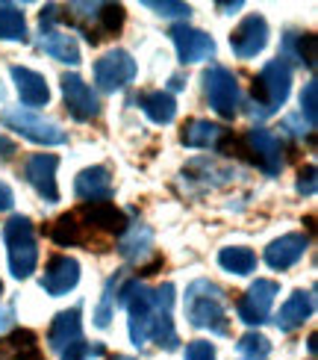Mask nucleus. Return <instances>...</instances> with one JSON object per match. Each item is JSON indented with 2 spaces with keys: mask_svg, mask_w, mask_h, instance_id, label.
I'll list each match as a JSON object with an SVG mask.
<instances>
[{
  "mask_svg": "<svg viewBox=\"0 0 318 360\" xmlns=\"http://www.w3.org/2000/svg\"><path fill=\"white\" fill-rule=\"evenodd\" d=\"M186 319L194 328L227 334V292L212 281H194L186 290Z\"/></svg>",
  "mask_w": 318,
  "mask_h": 360,
  "instance_id": "obj_1",
  "label": "nucleus"
},
{
  "mask_svg": "<svg viewBox=\"0 0 318 360\" xmlns=\"http://www.w3.org/2000/svg\"><path fill=\"white\" fill-rule=\"evenodd\" d=\"M289 92H292V65L283 56H277L253 80V107H260L253 115H260V118L274 115L286 103Z\"/></svg>",
  "mask_w": 318,
  "mask_h": 360,
  "instance_id": "obj_2",
  "label": "nucleus"
},
{
  "mask_svg": "<svg viewBox=\"0 0 318 360\" xmlns=\"http://www.w3.org/2000/svg\"><path fill=\"white\" fill-rule=\"evenodd\" d=\"M4 243L9 248V269L12 275L24 281L36 272L39 266V245H36V231L29 219L24 216H12L4 228Z\"/></svg>",
  "mask_w": 318,
  "mask_h": 360,
  "instance_id": "obj_3",
  "label": "nucleus"
},
{
  "mask_svg": "<svg viewBox=\"0 0 318 360\" xmlns=\"http://www.w3.org/2000/svg\"><path fill=\"white\" fill-rule=\"evenodd\" d=\"M204 92L209 98V107L221 118H233L239 112V80L230 68L212 65L204 71Z\"/></svg>",
  "mask_w": 318,
  "mask_h": 360,
  "instance_id": "obj_4",
  "label": "nucleus"
},
{
  "mask_svg": "<svg viewBox=\"0 0 318 360\" xmlns=\"http://www.w3.org/2000/svg\"><path fill=\"white\" fill-rule=\"evenodd\" d=\"M4 124L18 130L24 139L36 142V145H62L65 142V130H59V124L48 122L36 112H27V110H6L4 115Z\"/></svg>",
  "mask_w": 318,
  "mask_h": 360,
  "instance_id": "obj_5",
  "label": "nucleus"
},
{
  "mask_svg": "<svg viewBox=\"0 0 318 360\" xmlns=\"http://www.w3.org/2000/svg\"><path fill=\"white\" fill-rule=\"evenodd\" d=\"M280 287L277 281H268V278H256L248 292L236 302V310H239V319L245 325H263L268 319L271 307H274V298H277Z\"/></svg>",
  "mask_w": 318,
  "mask_h": 360,
  "instance_id": "obj_6",
  "label": "nucleus"
},
{
  "mask_svg": "<svg viewBox=\"0 0 318 360\" xmlns=\"http://www.w3.org/2000/svg\"><path fill=\"white\" fill-rule=\"evenodd\" d=\"M133 77H135V59L127 51H110L95 63V83L103 92L124 89Z\"/></svg>",
  "mask_w": 318,
  "mask_h": 360,
  "instance_id": "obj_7",
  "label": "nucleus"
},
{
  "mask_svg": "<svg viewBox=\"0 0 318 360\" xmlns=\"http://www.w3.org/2000/svg\"><path fill=\"white\" fill-rule=\"evenodd\" d=\"M62 98H65L71 118H77V122H92L100 112L98 95L92 92V86H88L80 74H65L62 77Z\"/></svg>",
  "mask_w": 318,
  "mask_h": 360,
  "instance_id": "obj_8",
  "label": "nucleus"
},
{
  "mask_svg": "<svg viewBox=\"0 0 318 360\" xmlns=\"http://www.w3.org/2000/svg\"><path fill=\"white\" fill-rule=\"evenodd\" d=\"M171 39H174V48H177V56L180 63H204L216 53V41H212L209 33L204 30H194L189 24H174L171 27Z\"/></svg>",
  "mask_w": 318,
  "mask_h": 360,
  "instance_id": "obj_9",
  "label": "nucleus"
},
{
  "mask_svg": "<svg viewBox=\"0 0 318 360\" xmlns=\"http://www.w3.org/2000/svg\"><path fill=\"white\" fill-rule=\"evenodd\" d=\"M56 169H59V157L56 154H33L24 166L27 184L33 186L44 201H59V186H56Z\"/></svg>",
  "mask_w": 318,
  "mask_h": 360,
  "instance_id": "obj_10",
  "label": "nucleus"
},
{
  "mask_svg": "<svg viewBox=\"0 0 318 360\" xmlns=\"http://www.w3.org/2000/svg\"><path fill=\"white\" fill-rule=\"evenodd\" d=\"M268 44V24L263 15H248L233 33H230V48L239 59H251L256 56Z\"/></svg>",
  "mask_w": 318,
  "mask_h": 360,
  "instance_id": "obj_11",
  "label": "nucleus"
},
{
  "mask_svg": "<svg viewBox=\"0 0 318 360\" xmlns=\"http://www.w3.org/2000/svg\"><path fill=\"white\" fill-rule=\"evenodd\" d=\"M245 142H248L253 160L260 162V169H263L265 174H277V172L283 169V142H280L271 130H265V127H251L248 136H245Z\"/></svg>",
  "mask_w": 318,
  "mask_h": 360,
  "instance_id": "obj_12",
  "label": "nucleus"
},
{
  "mask_svg": "<svg viewBox=\"0 0 318 360\" xmlns=\"http://www.w3.org/2000/svg\"><path fill=\"white\" fill-rule=\"evenodd\" d=\"M77 281H80V263L74 257L59 254V257H53L48 266H44L41 290L53 298H59V295H68L74 287H77Z\"/></svg>",
  "mask_w": 318,
  "mask_h": 360,
  "instance_id": "obj_13",
  "label": "nucleus"
},
{
  "mask_svg": "<svg viewBox=\"0 0 318 360\" xmlns=\"http://www.w3.org/2000/svg\"><path fill=\"white\" fill-rule=\"evenodd\" d=\"M9 74L15 80V89H18V98L27 103V107H48L51 89H48V80H44L39 71L24 68V65H12Z\"/></svg>",
  "mask_w": 318,
  "mask_h": 360,
  "instance_id": "obj_14",
  "label": "nucleus"
},
{
  "mask_svg": "<svg viewBox=\"0 0 318 360\" xmlns=\"http://www.w3.org/2000/svg\"><path fill=\"white\" fill-rule=\"evenodd\" d=\"M310 245V239L304 233H283L280 239H274L268 248H265V263L271 269H292L300 257H304V251Z\"/></svg>",
  "mask_w": 318,
  "mask_h": 360,
  "instance_id": "obj_15",
  "label": "nucleus"
},
{
  "mask_svg": "<svg viewBox=\"0 0 318 360\" xmlns=\"http://www.w3.org/2000/svg\"><path fill=\"white\" fill-rule=\"evenodd\" d=\"M83 340V322H80V307H71V310H62L56 313V319L51 325V334H48V342L53 352H65L68 346Z\"/></svg>",
  "mask_w": 318,
  "mask_h": 360,
  "instance_id": "obj_16",
  "label": "nucleus"
},
{
  "mask_svg": "<svg viewBox=\"0 0 318 360\" xmlns=\"http://www.w3.org/2000/svg\"><path fill=\"white\" fill-rule=\"evenodd\" d=\"M74 192L77 198L83 201H103L112 195V174L106 166H92V169H83L74 180Z\"/></svg>",
  "mask_w": 318,
  "mask_h": 360,
  "instance_id": "obj_17",
  "label": "nucleus"
},
{
  "mask_svg": "<svg viewBox=\"0 0 318 360\" xmlns=\"http://www.w3.org/2000/svg\"><path fill=\"white\" fill-rule=\"evenodd\" d=\"M312 310H315V298L312 292H304V290H298L289 295V302H286L277 313V328L280 331H298L300 325H304L310 316H312Z\"/></svg>",
  "mask_w": 318,
  "mask_h": 360,
  "instance_id": "obj_18",
  "label": "nucleus"
},
{
  "mask_svg": "<svg viewBox=\"0 0 318 360\" xmlns=\"http://www.w3.org/2000/svg\"><path fill=\"white\" fill-rule=\"evenodd\" d=\"M83 216L88 221V228L103 231V233H118L121 236L124 228H127V216L110 201H92L83 210Z\"/></svg>",
  "mask_w": 318,
  "mask_h": 360,
  "instance_id": "obj_19",
  "label": "nucleus"
},
{
  "mask_svg": "<svg viewBox=\"0 0 318 360\" xmlns=\"http://www.w3.org/2000/svg\"><path fill=\"white\" fill-rule=\"evenodd\" d=\"M150 245H154V233H150L147 224H130V228H124V233H121L118 254L133 263H139L150 254Z\"/></svg>",
  "mask_w": 318,
  "mask_h": 360,
  "instance_id": "obj_20",
  "label": "nucleus"
},
{
  "mask_svg": "<svg viewBox=\"0 0 318 360\" xmlns=\"http://www.w3.org/2000/svg\"><path fill=\"white\" fill-rule=\"evenodd\" d=\"M39 48L48 53V56L59 59V63H68V65H77V63H80V48H77V41H74V36L59 33V30L41 33Z\"/></svg>",
  "mask_w": 318,
  "mask_h": 360,
  "instance_id": "obj_21",
  "label": "nucleus"
},
{
  "mask_svg": "<svg viewBox=\"0 0 318 360\" xmlns=\"http://www.w3.org/2000/svg\"><path fill=\"white\" fill-rule=\"evenodd\" d=\"M224 139V127L212 124V122H204V118H194L183 127L180 133V142L186 148H218Z\"/></svg>",
  "mask_w": 318,
  "mask_h": 360,
  "instance_id": "obj_22",
  "label": "nucleus"
},
{
  "mask_svg": "<svg viewBox=\"0 0 318 360\" xmlns=\"http://www.w3.org/2000/svg\"><path fill=\"white\" fill-rule=\"evenodd\" d=\"M139 107L154 124H171L177 115V101L168 92H147L139 98Z\"/></svg>",
  "mask_w": 318,
  "mask_h": 360,
  "instance_id": "obj_23",
  "label": "nucleus"
},
{
  "mask_svg": "<svg viewBox=\"0 0 318 360\" xmlns=\"http://www.w3.org/2000/svg\"><path fill=\"white\" fill-rule=\"evenodd\" d=\"M218 263L224 272H233V275H251L256 269V254L245 245H227L218 251Z\"/></svg>",
  "mask_w": 318,
  "mask_h": 360,
  "instance_id": "obj_24",
  "label": "nucleus"
},
{
  "mask_svg": "<svg viewBox=\"0 0 318 360\" xmlns=\"http://www.w3.org/2000/svg\"><path fill=\"white\" fill-rule=\"evenodd\" d=\"M0 39H6V41H27L24 12L15 4H0Z\"/></svg>",
  "mask_w": 318,
  "mask_h": 360,
  "instance_id": "obj_25",
  "label": "nucleus"
},
{
  "mask_svg": "<svg viewBox=\"0 0 318 360\" xmlns=\"http://www.w3.org/2000/svg\"><path fill=\"white\" fill-rule=\"evenodd\" d=\"M51 239L56 245H77L83 243V231L74 216H59L53 224H51Z\"/></svg>",
  "mask_w": 318,
  "mask_h": 360,
  "instance_id": "obj_26",
  "label": "nucleus"
},
{
  "mask_svg": "<svg viewBox=\"0 0 318 360\" xmlns=\"http://www.w3.org/2000/svg\"><path fill=\"white\" fill-rule=\"evenodd\" d=\"M236 352H239L241 360H265L271 354V342H268V337L251 331L236 342Z\"/></svg>",
  "mask_w": 318,
  "mask_h": 360,
  "instance_id": "obj_27",
  "label": "nucleus"
},
{
  "mask_svg": "<svg viewBox=\"0 0 318 360\" xmlns=\"http://www.w3.org/2000/svg\"><path fill=\"white\" fill-rule=\"evenodd\" d=\"M121 27H124V6L121 4H100V12H98V33H100V39L118 33Z\"/></svg>",
  "mask_w": 318,
  "mask_h": 360,
  "instance_id": "obj_28",
  "label": "nucleus"
},
{
  "mask_svg": "<svg viewBox=\"0 0 318 360\" xmlns=\"http://www.w3.org/2000/svg\"><path fill=\"white\" fill-rule=\"evenodd\" d=\"M118 290H121L118 278H110V281H106L103 298H100V307H98V313H95V325H98V328H106V325H110L112 310H115V302H118Z\"/></svg>",
  "mask_w": 318,
  "mask_h": 360,
  "instance_id": "obj_29",
  "label": "nucleus"
},
{
  "mask_svg": "<svg viewBox=\"0 0 318 360\" xmlns=\"http://www.w3.org/2000/svg\"><path fill=\"white\" fill-rule=\"evenodd\" d=\"M300 115L307 118L310 127L318 124V83L315 80H310L304 86V92H300Z\"/></svg>",
  "mask_w": 318,
  "mask_h": 360,
  "instance_id": "obj_30",
  "label": "nucleus"
},
{
  "mask_svg": "<svg viewBox=\"0 0 318 360\" xmlns=\"http://www.w3.org/2000/svg\"><path fill=\"white\" fill-rule=\"evenodd\" d=\"M0 349L15 352V354H21L27 349H36V334L33 331H15L9 337H0Z\"/></svg>",
  "mask_w": 318,
  "mask_h": 360,
  "instance_id": "obj_31",
  "label": "nucleus"
},
{
  "mask_svg": "<svg viewBox=\"0 0 318 360\" xmlns=\"http://www.w3.org/2000/svg\"><path fill=\"white\" fill-rule=\"evenodd\" d=\"M147 9H154L162 18H177V15H189V4H171V0H147Z\"/></svg>",
  "mask_w": 318,
  "mask_h": 360,
  "instance_id": "obj_32",
  "label": "nucleus"
},
{
  "mask_svg": "<svg viewBox=\"0 0 318 360\" xmlns=\"http://www.w3.org/2000/svg\"><path fill=\"white\" fill-rule=\"evenodd\" d=\"M62 354V360H88V357H100L103 354V346H88L86 340H80V342H74V346H68L65 352H59Z\"/></svg>",
  "mask_w": 318,
  "mask_h": 360,
  "instance_id": "obj_33",
  "label": "nucleus"
},
{
  "mask_svg": "<svg viewBox=\"0 0 318 360\" xmlns=\"http://www.w3.org/2000/svg\"><path fill=\"white\" fill-rule=\"evenodd\" d=\"M298 59L304 63L307 68H315V36L312 33H304V36H298Z\"/></svg>",
  "mask_w": 318,
  "mask_h": 360,
  "instance_id": "obj_34",
  "label": "nucleus"
},
{
  "mask_svg": "<svg viewBox=\"0 0 318 360\" xmlns=\"http://www.w3.org/2000/svg\"><path fill=\"white\" fill-rule=\"evenodd\" d=\"M186 360H216V346L206 340H194L186 349Z\"/></svg>",
  "mask_w": 318,
  "mask_h": 360,
  "instance_id": "obj_35",
  "label": "nucleus"
},
{
  "mask_svg": "<svg viewBox=\"0 0 318 360\" xmlns=\"http://www.w3.org/2000/svg\"><path fill=\"white\" fill-rule=\"evenodd\" d=\"M315 166H304L298 172V192L300 195H315V186H318V180H315Z\"/></svg>",
  "mask_w": 318,
  "mask_h": 360,
  "instance_id": "obj_36",
  "label": "nucleus"
},
{
  "mask_svg": "<svg viewBox=\"0 0 318 360\" xmlns=\"http://www.w3.org/2000/svg\"><path fill=\"white\" fill-rule=\"evenodd\" d=\"M62 18H65V15L59 12V6H44V9H41V33H51V30H53L59 21H62Z\"/></svg>",
  "mask_w": 318,
  "mask_h": 360,
  "instance_id": "obj_37",
  "label": "nucleus"
},
{
  "mask_svg": "<svg viewBox=\"0 0 318 360\" xmlns=\"http://www.w3.org/2000/svg\"><path fill=\"white\" fill-rule=\"evenodd\" d=\"M12 325H15V307H4L0 310V337H4Z\"/></svg>",
  "mask_w": 318,
  "mask_h": 360,
  "instance_id": "obj_38",
  "label": "nucleus"
},
{
  "mask_svg": "<svg viewBox=\"0 0 318 360\" xmlns=\"http://www.w3.org/2000/svg\"><path fill=\"white\" fill-rule=\"evenodd\" d=\"M12 201H15L12 189L4 184V180H0V213H4V210H12Z\"/></svg>",
  "mask_w": 318,
  "mask_h": 360,
  "instance_id": "obj_39",
  "label": "nucleus"
},
{
  "mask_svg": "<svg viewBox=\"0 0 318 360\" xmlns=\"http://www.w3.org/2000/svg\"><path fill=\"white\" fill-rule=\"evenodd\" d=\"M12 154H15V142H9L6 136H0V157L6 160V157H12Z\"/></svg>",
  "mask_w": 318,
  "mask_h": 360,
  "instance_id": "obj_40",
  "label": "nucleus"
},
{
  "mask_svg": "<svg viewBox=\"0 0 318 360\" xmlns=\"http://www.w3.org/2000/svg\"><path fill=\"white\" fill-rule=\"evenodd\" d=\"M15 357H18V360H44L39 349H27V352H21V354H15Z\"/></svg>",
  "mask_w": 318,
  "mask_h": 360,
  "instance_id": "obj_41",
  "label": "nucleus"
},
{
  "mask_svg": "<svg viewBox=\"0 0 318 360\" xmlns=\"http://www.w3.org/2000/svg\"><path fill=\"white\" fill-rule=\"evenodd\" d=\"M221 9H241V4H239V0H236V4H218Z\"/></svg>",
  "mask_w": 318,
  "mask_h": 360,
  "instance_id": "obj_42",
  "label": "nucleus"
},
{
  "mask_svg": "<svg viewBox=\"0 0 318 360\" xmlns=\"http://www.w3.org/2000/svg\"><path fill=\"white\" fill-rule=\"evenodd\" d=\"M171 89H183V80H180V77H171Z\"/></svg>",
  "mask_w": 318,
  "mask_h": 360,
  "instance_id": "obj_43",
  "label": "nucleus"
},
{
  "mask_svg": "<svg viewBox=\"0 0 318 360\" xmlns=\"http://www.w3.org/2000/svg\"><path fill=\"white\" fill-rule=\"evenodd\" d=\"M115 360H130V357H115Z\"/></svg>",
  "mask_w": 318,
  "mask_h": 360,
  "instance_id": "obj_44",
  "label": "nucleus"
},
{
  "mask_svg": "<svg viewBox=\"0 0 318 360\" xmlns=\"http://www.w3.org/2000/svg\"><path fill=\"white\" fill-rule=\"evenodd\" d=\"M0 292H4V283H0Z\"/></svg>",
  "mask_w": 318,
  "mask_h": 360,
  "instance_id": "obj_45",
  "label": "nucleus"
}]
</instances>
